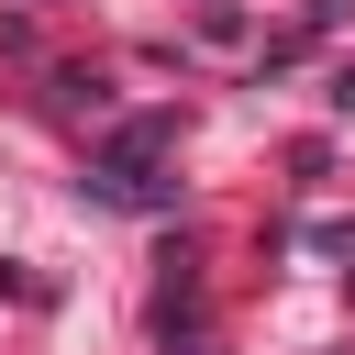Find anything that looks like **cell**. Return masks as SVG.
Returning a JSON list of instances; mask_svg holds the SVG:
<instances>
[{"label": "cell", "instance_id": "1", "mask_svg": "<svg viewBox=\"0 0 355 355\" xmlns=\"http://www.w3.org/2000/svg\"><path fill=\"white\" fill-rule=\"evenodd\" d=\"M166 133H178L166 111L122 122V133H111V155H89V178H78V189H89L100 211H178V178H155V144H166Z\"/></svg>", "mask_w": 355, "mask_h": 355}, {"label": "cell", "instance_id": "2", "mask_svg": "<svg viewBox=\"0 0 355 355\" xmlns=\"http://www.w3.org/2000/svg\"><path fill=\"white\" fill-rule=\"evenodd\" d=\"M333 100H344V111H355V67H344V89H333Z\"/></svg>", "mask_w": 355, "mask_h": 355}]
</instances>
